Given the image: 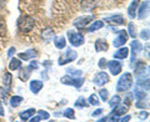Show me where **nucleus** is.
Returning a JSON list of instances; mask_svg holds the SVG:
<instances>
[{
	"label": "nucleus",
	"instance_id": "1",
	"mask_svg": "<svg viewBox=\"0 0 150 122\" xmlns=\"http://www.w3.org/2000/svg\"><path fill=\"white\" fill-rule=\"evenodd\" d=\"M35 26V19L31 16H21L18 19V29L21 34H28Z\"/></svg>",
	"mask_w": 150,
	"mask_h": 122
},
{
	"label": "nucleus",
	"instance_id": "2",
	"mask_svg": "<svg viewBox=\"0 0 150 122\" xmlns=\"http://www.w3.org/2000/svg\"><path fill=\"white\" fill-rule=\"evenodd\" d=\"M133 86V75L129 72H125L120 76V79L118 80V83H116V91L119 92H124L128 91L129 88H131Z\"/></svg>",
	"mask_w": 150,
	"mask_h": 122
},
{
	"label": "nucleus",
	"instance_id": "3",
	"mask_svg": "<svg viewBox=\"0 0 150 122\" xmlns=\"http://www.w3.org/2000/svg\"><path fill=\"white\" fill-rule=\"evenodd\" d=\"M68 39H69V43L71 44V46H75V48H79L84 44V35L79 31H73V30H69L68 31Z\"/></svg>",
	"mask_w": 150,
	"mask_h": 122
},
{
	"label": "nucleus",
	"instance_id": "4",
	"mask_svg": "<svg viewBox=\"0 0 150 122\" xmlns=\"http://www.w3.org/2000/svg\"><path fill=\"white\" fill-rule=\"evenodd\" d=\"M60 82L64 83V85H69V86H74L75 88H80L84 83V79L83 77H73L70 76V75H67V76H64L60 79Z\"/></svg>",
	"mask_w": 150,
	"mask_h": 122
},
{
	"label": "nucleus",
	"instance_id": "5",
	"mask_svg": "<svg viewBox=\"0 0 150 122\" xmlns=\"http://www.w3.org/2000/svg\"><path fill=\"white\" fill-rule=\"evenodd\" d=\"M76 57H78L76 51H74L73 49H67V51H65V55L60 56L59 65H60V66H63V65H67L69 62H71V61H75V59H76Z\"/></svg>",
	"mask_w": 150,
	"mask_h": 122
},
{
	"label": "nucleus",
	"instance_id": "6",
	"mask_svg": "<svg viewBox=\"0 0 150 122\" xmlns=\"http://www.w3.org/2000/svg\"><path fill=\"white\" fill-rule=\"evenodd\" d=\"M128 32H126L125 30H121V31H118V36L115 37V40H114V46L115 48H120V46H123L125 45V43L128 41Z\"/></svg>",
	"mask_w": 150,
	"mask_h": 122
},
{
	"label": "nucleus",
	"instance_id": "7",
	"mask_svg": "<svg viewBox=\"0 0 150 122\" xmlns=\"http://www.w3.org/2000/svg\"><path fill=\"white\" fill-rule=\"evenodd\" d=\"M108 65V69H109V71L111 75H119L121 72V64L119 60H111L109 62L106 64Z\"/></svg>",
	"mask_w": 150,
	"mask_h": 122
},
{
	"label": "nucleus",
	"instance_id": "8",
	"mask_svg": "<svg viewBox=\"0 0 150 122\" xmlns=\"http://www.w3.org/2000/svg\"><path fill=\"white\" fill-rule=\"evenodd\" d=\"M108 81H109V75L104 71L98 72L95 76H94V83L98 86H104Z\"/></svg>",
	"mask_w": 150,
	"mask_h": 122
},
{
	"label": "nucleus",
	"instance_id": "9",
	"mask_svg": "<svg viewBox=\"0 0 150 122\" xmlns=\"http://www.w3.org/2000/svg\"><path fill=\"white\" fill-rule=\"evenodd\" d=\"M149 5H150V1L146 0V1L142 3V5L138 6V10H137V15L139 19H145L149 14Z\"/></svg>",
	"mask_w": 150,
	"mask_h": 122
},
{
	"label": "nucleus",
	"instance_id": "10",
	"mask_svg": "<svg viewBox=\"0 0 150 122\" xmlns=\"http://www.w3.org/2000/svg\"><path fill=\"white\" fill-rule=\"evenodd\" d=\"M93 19H94L93 15L79 18V19H76V20L74 21V25H75V27H78V29H84V27H85V26L89 24V22L93 21Z\"/></svg>",
	"mask_w": 150,
	"mask_h": 122
},
{
	"label": "nucleus",
	"instance_id": "11",
	"mask_svg": "<svg viewBox=\"0 0 150 122\" xmlns=\"http://www.w3.org/2000/svg\"><path fill=\"white\" fill-rule=\"evenodd\" d=\"M130 49H131V62H134L135 61V55L142 51L143 45H142V43H140L139 40H134V41H131V44H130Z\"/></svg>",
	"mask_w": 150,
	"mask_h": 122
},
{
	"label": "nucleus",
	"instance_id": "12",
	"mask_svg": "<svg viewBox=\"0 0 150 122\" xmlns=\"http://www.w3.org/2000/svg\"><path fill=\"white\" fill-rule=\"evenodd\" d=\"M38 56V51L35 49H29V50H26L25 53H20L18 55V57L20 59V60H24V61H28V60H33V59H35Z\"/></svg>",
	"mask_w": 150,
	"mask_h": 122
},
{
	"label": "nucleus",
	"instance_id": "13",
	"mask_svg": "<svg viewBox=\"0 0 150 122\" xmlns=\"http://www.w3.org/2000/svg\"><path fill=\"white\" fill-rule=\"evenodd\" d=\"M105 21L109 22V24H112V25H123L125 22L123 15H120V14H118V15L109 16V18H105Z\"/></svg>",
	"mask_w": 150,
	"mask_h": 122
},
{
	"label": "nucleus",
	"instance_id": "14",
	"mask_svg": "<svg viewBox=\"0 0 150 122\" xmlns=\"http://www.w3.org/2000/svg\"><path fill=\"white\" fill-rule=\"evenodd\" d=\"M19 70H20V71H19V79H20L21 81H28V80L30 79L33 69L30 66H26V67H23V69L20 67Z\"/></svg>",
	"mask_w": 150,
	"mask_h": 122
},
{
	"label": "nucleus",
	"instance_id": "15",
	"mask_svg": "<svg viewBox=\"0 0 150 122\" xmlns=\"http://www.w3.org/2000/svg\"><path fill=\"white\" fill-rule=\"evenodd\" d=\"M129 55V49L126 46H120L118 49V51L114 54V59H118V60H123V59H126Z\"/></svg>",
	"mask_w": 150,
	"mask_h": 122
},
{
	"label": "nucleus",
	"instance_id": "16",
	"mask_svg": "<svg viewBox=\"0 0 150 122\" xmlns=\"http://www.w3.org/2000/svg\"><path fill=\"white\" fill-rule=\"evenodd\" d=\"M81 9L85 11H91L96 6V0H81Z\"/></svg>",
	"mask_w": 150,
	"mask_h": 122
},
{
	"label": "nucleus",
	"instance_id": "17",
	"mask_svg": "<svg viewBox=\"0 0 150 122\" xmlns=\"http://www.w3.org/2000/svg\"><path fill=\"white\" fill-rule=\"evenodd\" d=\"M139 3H140L139 0H133L131 4L129 5V8H128V14H129V16L131 19H135V16H137V10H138Z\"/></svg>",
	"mask_w": 150,
	"mask_h": 122
},
{
	"label": "nucleus",
	"instance_id": "18",
	"mask_svg": "<svg viewBox=\"0 0 150 122\" xmlns=\"http://www.w3.org/2000/svg\"><path fill=\"white\" fill-rule=\"evenodd\" d=\"M41 88H43V82L39 80H33L30 82V91L33 93H39Z\"/></svg>",
	"mask_w": 150,
	"mask_h": 122
},
{
	"label": "nucleus",
	"instance_id": "19",
	"mask_svg": "<svg viewBox=\"0 0 150 122\" xmlns=\"http://www.w3.org/2000/svg\"><path fill=\"white\" fill-rule=\"evenodd\" d=\"M112 110L111 111V115H114V116H123V115H125L126 112H128V106L126 105H124V106H115V107H112Z\"/></svg>",
	"mask_w": 150,
	"mask_h": 122
},
{
	"label": "nucleus",
	"instance_id": "20",
	"mask_svg": "<svg viewBox=\"0 0 150 122\" xmlns=\"http://www.w3.org/2000/svg\"><path fill=\"white\" fill-rule=\"evenodd\" d=\"M108 49H109V45H108V43L105 40L98 39L95 41V50L98 51V53H100V51H106Z\"/></svg>",
	"mask_w": 150,
	"mask_h": 122
},
{
	"label": "nucleus",
	"instance_id": "21",
	"mask_svg": "<svg viewBox=\"0 0 150 122\" xmlns=\"http://www.w3.org/2000/svg\"><path fill=\"white\" fill-rule=\"evenodd\" d=\"M11 81H13V76L10 72H5L3 76V83H4V87H5V90L10 91L11 90Z\"/></svg>",
	"mask_w": 150,
	"mask_h": 122
},
{
	"label": "nucleus",
	"instance_id": "22",
	"mask_svg": "<svg viewBox=\"0 0 150 122\" xmlns=\"http://www.w3.org/2000/svg\"><path fill=\"white\" fill-rule=\"evenodd\" d=\"M54 36H55V31L51 29V27H48V29L43 30V32H41V37H43V40H45V41L54 39Z\"/></svg>",
	"mask_w": 150,
	"mask_h": 122
},
{
	"label": "nucleus",
	"instance_id": "23",
	"mask_svg": "<svg viewBox=\"0 0 150 122\" xmlns=\"http://www.w3.org/2000/svg\"><path fill=\"white\" fill-rule=\"evenodd\" d=\"M34 115H35V109H29V110L20 112V114H19V117H20V120H23V121H28Z\"/></svg>",
	"mask_w": 150,
	"mask_h": 122
},
{
	"label": "nucleus",
	"instance_id": "24",
	"mask_svg": "<svg viewBox=\"0 0 150 122\" xmlns=\"http://www.w3.org/2000/svg\"><path fill=\"white\" fill-rule=\"evenodd\" d=\"M135 75H137L138 79H142V77H148L149 76V69L145 67L143 65V67H137L135 69Z\"/></svg>",
	"mask_w": 150,
	"mask_h": 122
},
{
	"label": "nucleus",
	"instance_id": "25",
	"mask_svg": "<svg viewBox=\"0 0 150 122\" xmlns=\"http://www.w3.org/2000/svg\"><path fill=\"white\" fill-rule=\"evenodd\" d=\"M54 44H55V48H56V49H64L65 45H67V39H65L64 36L55 37Z\"/></svg>",
	"mask_w": 150,
	"mask_h": 122
},
{
	"label": "nucleus",
	"instance_id": "26",
	"mask_svg": "<svg viewBox=\"0 0 150 122\" xmlns=\"http://www.w3.org/2000/svg\"><path fill=\"white\" fill-rule=\"evenodd\" d=\"M21 67V60L20 59H16V57H13L11 61H10V64H9V69L10 70H19Z\"/></svg>",
	"mask_w": 150,
	"mask_h": 122
},
{
	"label": "nucleus",
	"instance_id": "27",
	"mask_svg": "<svg viewBox=\"0 0 150 122\" xmlns=\"http://www.w3.org/2000/svg\"><path fill=\"white\" fill-rule=\"evenodd\" d=\"M134 97L138 100H142V101H145V98H146V93H145V90H143V88L138 87L137 90H135L134 92Z\"/></svg>",
	"mask_w": 150,
	"mask_h": 122
},
{
	"label": "nucleus",
	"instance_id": "28",
	"mask_svg": "<svg viewBox=\"0 0 150 122\" xmlns=\"http://www.w3.org/2000/svg\"><path fill=\"white\" fill-rule=\"evenodd\" d=\"M137 85H138V87L139 86H142V88L144 90H149V76L148 77H142V79H138V81H137Z\"/></svg>",
	"mask_w": 150,
	"mask_h": 122
},
{
	"label": "nucleus",
	"instance_id": "29",
	"mask_svg": "<svg viewBox=\"0 0 150 122\" xmlns=\"http://www.w3.org/2000/svg\"><path fill=\"white\" fill-rule=\"evenodd\" d=\"M103 26H104V21H101V20H96L95 22H93V24L88 27V31L93 32V31H95V30L101 29Z\"/></svg>",
	"mask_w": 150,
	"mask_h": 122
},
{
	"label": "nucleus",
	"instance_id": "30",
	"mask_svg": "<svg viewBox=\"0 0 150 122\" xmlns=\"http://www.w3.org/2000/svg\"><path fill=\"white\" fill-rule=\"evenodd\" d=\"M74 106L76 107V109H83V107H86V106H89V102H86L85 98H84L83 96H80V97H79L76 101H75Z\"/></svg>",
	"mask_w": 150,
	"mask_h": 122
},
{
	"label": "nucleus",
	"instance_id": "31",
	"mask_svg": "<svg viewBox=\"0 0 150 122\" xmlns=\"http://www.w3.org/2000/svg\"><path fill=\"white\" fill-rule=\"evenodd\" d=\"M128 35L131 37V39H135L137 37V27L133 22H129L128 24Z\"/></svg>",
	"mask_w": 150,
	"mask_h": 122
},
{
	"label": "nucleus",
	"instance_id": "32",
	"mask_svg": "<svg viewBox=\"0 0 150 122\" xmlns=\"http://www.w3.org/2000/svg\"><path fill=\"white\" fill-rule=\"evenodd\" d=\"M23 102V97L21 96H11L10 97V105L11 107H18Z\"/></svg>",
	"mask_w": 150,
	"mask_h": 122
},
{
	"label": "nucleus",
	"instance_id": "33",
	"mask_svg": "<svg viewBox=\"0 0 150 122\" xmlns=\"http://www.w3.org/2000/svg\"><path fill=\"white\" fill-rule=\"evenodd\" d=\"M120 102H121V97L118 96V95H114L110 100H109V106L110 107H115V106H118L120 105Z\"/></svg>",
	"mask_w": 150,
	"mask_h": 122
},
{
	"label": "nucleus",
	"instance_id": "34",
	"mask_svg": "<svg viewBox=\"0 0 150 122\" xmlns=\"http://www.w3.org/2000/svg\"><path fill=\"white\" fill-rule=\"evenodd\" d=\"M9 98V91L0 87V102H6Z\"/></svg>",
	"mask_w": 150,
	"mask_h": 122
},
{
	"label": "nucleus",
	"instance_id": "35",
	"mask_svg": "<svg viewBox=\"0 0 150 122\" xmlns=\"http://www.w3.org/2000/svg\"><path fill=\"white\" fill-rule=\"evenodd\" d=\"M64 116H65V118H69V120H75L74 109H65V111H64Z\"/></svg>",
	"mask_w": 150,
	"mask_h": 122
},
{
	"label": "nucleus",
	"instance_id": "36",
	"mask_svg": "<svg viewBox=\"0 0 150 122\" xmlns=\"http://www.w3.org/2000/svg\"><path fill=\"white\" fill-rule=\"evenodd\" d=\"M89 105H93V106L99 105V98H98L95 93H93V95H90V97H89Z\"/></svg>",
	"mask_w": 150,
	"mask_h": 122
},
{
	"label": "nucleus",
	"instance_id": "37",
	"mask_svg": "<svg viewBox=\"0 0 150 122\" xmlns=\"http://www.w3.org/2000/svg\"><path fill=\"white\" fill-rule=\"evenodd\" d=\"M6 35V24L5 21L0 18V36H5Z\"/></svg>",
	"mask_w": 150,
	"mask_h": 122
},
{
	"label": "nucleus",
	"instance_id": "38",
	"mask_svg": "<svg viewBox=\"0 0 150 122\" xmlns=\"http://www.w3.org/2000/svg\"><path fill=\"white\" fill-rule=\"evenodd\" d=\"M99 96H100V98L103 101H106L108 98H109V91L105 90V88H101L100 92H99Z\"/></svg>",
	"mask_w": 150,
	"mask_h": 122
},
{
	"label": "nucleus",
	"instance_id": "39",
	"mask_svg": "<svg viewBox=\"0 0 150 122\" xmlns=\"http://www.w3.org/2000/svg\"><path fill=\"white\" fill-rule=\"evenodd\" d=\"M68 72L70 76H81L83 71L81 70H74V69H68Z\"/></svg>",
	"mask_w": 150,
	"mask_h": 122
},
{
	"label": "nucleus",
	"instance_id": "40",
	"mask_svg": "<svg viewBox=\"0 0 150 122\" xmlns=\"http://www.w3.org/2000/svg\"><path fill=\"white\" fill-rule=\"evenodd\" d=\"M39 116L41 117V120H43V121H44V120L46 121V120H49V118H50V115H49V112L43 111V110H40V111H39Z\"/></svg>",
	"mask_w": 150,
	"mask_h": 122
},
{
	"label": "nucleus",
	"instance_id": "41",
	"mask_svg": "<svg viewBox=\"0 0 150 122\" xmlns=\"http://www.w3.org/2000/svg\"><path fill=\"white\" fill-rule=\"evenodd\" d=\"M133 97H134V93H128V95L125 96V98H124V102L126 104V106L130 105L131 102H133Z\"/></svg>",
	"mask_w": 150,
	"mask_h": 122
},
{
	"label": "nucleus",
	"instance_id": "42",
	"mask_svg": "<svg viewBox=\"0 0 150 122\" xmlns=\"http://www.w3.org/2000/svg\"><path fill=\"white\" fill-rule=\"evenodd\" d=\"M140 37L143 40H149V29H144L140 32Z\"/></svg>",
	"mask_w": 150,
	"mask_h": 122
},
{
	"label": "nucleus",
	"instance_id": "43",
	"mask_svg": "<svg viewBox=\"0 0 150 122\" xmlns=\"http://www.w3.org/2000/svg\"><path fill=\"white\" fill-rule=\"evenodd\" d=\"M148 117H149V112H148V111H142V112L139 114V120H140V121L148 120Z\"/></svg>",
	"mask_w": 150,
	"mask_h": 122
},
{
	"label": "nucleus",
	"instance_id": "44",
	"mask_svg": "<svg viewBox=\"0 0 150 122\" xmlns=\"http://www.w3.org/2000/svg\"><path fill=\"white\" fill-rule=\"evenodd\" d=\"M106 64H108V62H106V60H105L104 57H103V59H100V60H99V67H100V69H105Z\"/></svg>",
	"mask_w": 150,
	"mask_h": 122
},
{
	"label": "nucleus",
	"instance_id": "45",
	"mask_svg": "<svg viewBox=\"0 0 150 122\" xmlns=\"http://www.w3.org/2000/svg\"><path fill=\"white\" fill-rule=\"evenodd\" d=\"M29 121H31V122H35V121H36V122H39V121H43V120H41V117H40V116H35V117H34V116H31L30 118H29Z\"/></svg>",
	"mask_w": 150,
	"mask_h": 122
},
{
	"label": "nucleus",
	"instance_id": "46",
	"mask_svg": "<svg viewBox=\"0 0 150 122\" xmlns=\"http://www.w3.org/2000/svg\"><path fill=\"white\" fill-rule=\"evenodd\" d=\"M29 66H30L33 70H34V69H38V66H39V64H38L35 60H33L31 62H30V65H29Z\"/></svg>",
	"mask_w": 150,
	"mask_h": 122
},
{
	"label": "nucleus",
	"instance_id": "47",
	"mask_svg": "<svg viewBox=\"0 0 150 122\" xmlns=\"http://www.w3.org/2000/svg\"><path fill=\"white\" fill-rule=\"evenodd\" d=\"M130 118H131V117H130L129 115H126V116H123V117H121V118H119V121H120V122H124V121H130Z\"/></svg>",
	"mask_w": 150,
	"mask_h": 122
},
{
	"label": "nucleus",
	"instance_id": "48",
	"mask_svg": "<svg viewBox=\"0 0 150 122\" xmlns=\"http://www.w3.org/2000/svg\"><path fill=\"white\" fill-rule=\"evenodd\" d=\"M14 53H15V48H10V50L8 51V57H11Z\"/></svg>",
	"mask_w": 150,
	"mask_h": 122
},
{
	"label": "nucleus",
	"instance_id": "49",
	"mask_svg": "<svg viewBox=\"0 0 150 122\" xmlns=\"http://www.w3.org/2000/svg\"><path fill=\"white\" fill-rule=\"evenodd\" d=\"M101 112H103V110H101V109H98V110H95V111L93 112V116H98V115H100Z\"/></svg>",
	"mask_w": 150,
	"mask_h": 122
},
{
	"label": "nucleus",
	"instance_id": "50",
	"mask_svg": "<svg viewBox=\"0 0 150 122\" xmlns=\"http://www.w3.org/2000/svg\"><path fill=\"white\" fill-rule=\"evenodd\" d=\"M5 4H6V0H0V10L5 6Z\"/></svg>",
	"mask_w": 150,
	"mask_h": 122
},
{
	"label": "nucleus",
	"instance_id": "51",
	"mask_svg": "<svg viewBox=\"0 0 150 122\" xmlns=\"http://www.w3.org/2000/svg\"><path fill=\"white\" fill-rule=\"evenodd\" d=\"M51 64H53V62H51V61H44V62H43V65H44L45 67H46V66H50Z\"/></svg>",
	"mask_w": 150,
	"mask_h": 122
},
{
	"label": "nucleus",
	"instance_id": "52",
	"mask_svg": "<svg viewBox=\"0 0 150 122\" xmlns=\"http://www.w3.org/2000/svg\"><path fill=\"white\" fill-rule=\"evenodd\" d=\"M0 116H4V110H3L1 106H0Z\"/></svg>",
	"mask_w": 150,
	"mask_h": 122
}]
</instances>
